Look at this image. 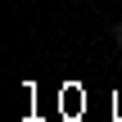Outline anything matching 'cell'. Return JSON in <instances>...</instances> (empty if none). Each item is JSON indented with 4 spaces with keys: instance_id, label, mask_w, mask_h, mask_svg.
Returning a JSON list of instances; mask_svg holds the SVG:
<instances>
[{
    "instance_id": "obj_1",
    "label": "cell",
    "mask_w": 122,
    "mask_h": 122,
    "mask_svg": "<svg viewBox=\"0 0 122 122\" xmlns=\"http://www.w3.org/2000/svg\"><path fill=\"white\" fill-rule=\"evenodd\" d=\"M109 41H113V45L122 50V23H113V27H109Z\"/></svg>"
}]
</instances>
